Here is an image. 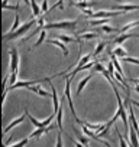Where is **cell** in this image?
I'll list each match as a JSON object with an SVG mask.
<instances>
[{"label": "cell", "instance_id": "obj_1", "mask_svg": "<svg viewBox=\"0 0 139 147\" xmlns=\"http://www.w3.org/2000/svg\"><path fill=\"white\" fill-rule=\"evenodd\" d=\"M35 23H38V19H36V18H35V19H32V20H29V22H26L25 25H22L16 32H13V33H10V35H9V33H5L3 39H5V40H12V39L22 38V36H23V35H25V33H26V32H28L33 25H35Z\"/></svg>", "mask_w": 139, "mask_h": 147}, {"label": "cell", "instance_id": "obj_2", "mask_svg": "<svg viewBox=\"0 0 139 147\" xmlns=\"http://www.w3.org/2000/svg\"><path fill=\"white\" fill-rule=\"evenodd\" d=\"M78 19L76 20H62V22H55V23H46L45 29H76L78 25Z\"/></svg>", "mask_w": 139, "mask_h": 147}, {"label": "cell", "instance_id": "obj_3", "mask_svg": "<svg viewBox=\"0 0 139 147\" xmlns=\"http://www.w3.org/2000/svg\"><path fill=\"white\" fill-rule=\"evenodd\" d=\"M9 53H10L9 72H10V74H16V75H18V69H19V61H20V58H19V53H18V49H16V48H12V49L9 51Z\"/></svg>", "mask_w": 139, "mask_h": 147}, {"label": "cell", "instance_id": "obj_4", "mask_svg": "<svg viewBox=\"0 0 139 147\" xmlns=\"http://www.w3.org/2000/svg\"><path fill=\"white\" fill-rule=\"evenodd\" d=\"M26 117H28V115H26V113H25V114H22L20 117H18V118H16L15 121H12V123H10L7 127H5V130H3V134H7V133H9V131H10L13 127H16V125H19L20 123H23Z\"/></svg>", "mask_w": 139, "mask_h": 147}, {"label": "cell", "instance_id": "obj_5", "mask_svg": "<svg viewBox=\"0 0 139 147\" xmlns=\"http://www.w3.org/2000/svg\"><path fill=\"white\" fill-rule=\"evenodd\" d=\"M93 75H94V72H90L87 77H84V78L78 82V87H77V95H80V94H81V91H83V90H84V87L90 82V80L93 78Z\"/></svg>", "mask_w": 139, "mask_h": 147}, {"label": "cell", "instance_id": "obj_6", "mask_svg": "<svg viewBox=\"0 0 139 147\" xmlns=\"http://www.w3.org/2000/svg\"><path fill=\"white\" fill-rule=\"evenodd\" d=\"M57 39L58 40H61V42H64V43H71V42H78V45H80V53H81V49H83V45H81V42H80V39H74L73 36H68V35H58L57 36Z\"/></svg>", "mask_w": 139, "mask_h": 147}, {"label": "cell", "instance_id": "obj_7", "mask_svg": "<svg viewBox=\"0 0 139 147\" xmlns=\"http://www.w3.org/2000/svg\"><path fill=\"white\" fill-rule=\"evenodd\" d=\"M52 128H55V125L52 124V125H48V127H44V128H38L36 131H33L31 136H29V138H32V137H35V138H39L42 134H45V133H49Z\"/></svg>", "mask_w": 139, "mask_h": 147}, {"label": "cell", "instance_id": "obj_8", "mask_svg": "<svg viewBox=\"0 0 139 147\" xmlns=\"http://www.w3.org/2000/svg\"><path fill=\"white\" fill-rule=\"evenodd\" d=\"M139 6L136 5H114L113 10H122V12H132V10H138Z\"/></svg>", "mask_w": 139, "mask_h": 147}, {"label": "cell", "instance_id": "obj_9", "mask_svg": "<svg viewBox=\"0 0 139 147\" xmlns=\"http://www.w3.org/2000/svg\"><path fill=\"white\" fill-rule=\"evenodd\" d=\"M129 38H138V33H122L120 36H117L114 40H113V43L114 45H120V43H123L126 39H129Z\"/></svg>", "mask_w": 139, "mask_h": 147}, {"label": "cell", "instance_id": "obj_10", "mask_svg": "<svg viewBox=\"0 0 139 147\" xmlns=\"http://www.w3.org/2000/svg\"><path fill=\"white\" fill-rule=\"evenodd\" d=\"M46 42H48V43H51V45L58 46V48L62 51L64 56H67V55H68V51H67V46H65V43H64V42H61V40H55V39H48Z\"/></svg>", "mask_w": 139, "mask_h": 147}, {"label": "cell", "instance_id": "obj_11", "mask_svg": "<svg viewBox=\"0 0 139 147\" xmlns=\"http://www.w3.org/2000/svg\"><path fill=\"white\" fill-rule=\"evenodd\" d=\"M73 130H74V133H76V136H77V140H78V141H80L83 146H86V147H90V138H89V137H84V136H81V134H80V131H78L76 127H74Z\"/></svg>", "mask_w": 139, "mask_h": 147}, {"label": "cell", "instance_id": "obj_12", "mask_svg": "<svg viewBox=\"0 0 139 147\" xmlns=\"http://www.w3.org/2000/svg\"><path fill=\"white\" fill-rule=\"evenodd\" d=\"M49 85H51V92H52V102H54V113H58V110H59V107H58V94H57V90H55V87L49 82Z\"/></svg>", "mask_w": 139, "mask_h": 147}, {"label": "cell", "instance_id": "obj_13", "mask_svg": "<svg viewBox=\"0 0 139 147\" xmlns=\"http://www.w3.org/2000/svg\"><path fill=\"white\" fill-rule=\"evenodd\" d=\"M28 90H29V91H32V92H35V94H39L41 97H49L48 91L42 90V88H41V85H35V87H28Z\"/></svg>", "mask_w": 139, "mask_h": 147}, {"label": "cell", "instance_id": "obj_14", "mask_svg": "<svg viewBox=\"0 0 139 147\" xmlns=\"http://www.w3.org/2000/svg\"><path fill=\"white\" fill-rule=\"evenodd\" d=\"M135 26H139V20H133V22H129V23L123 25L122 29H120V33H127V30L133 29Z\"/></svg>", "mask_w": 139, "mask_h": 147}, {"label": "cell", "instance_id": "obj_15", "mask_svg": "<svg viewBox=\"0 0 139 147\" xmlns=\"http://www.w3.org/2000/svg\"><path fill=\"white\" fill-rule=\"evenodd\" d=\"M31 9H32V15H33L35 18H39V16H41L42 10H41V7L38 6V3L35 2V0H31Z\"/></svg>", "mask_w": 139, "mask_h": 147}, {"label": "cell", "instance_id": "obj_16", "mask_svg": "<svg viewBox=\"0 0 139 147\" xmlns=\"http://www.w3.org/2000/svg\"><path fill=\"white\" fill-rule=\"evenodd\" d=\"M94 5H96V3H93V2H86V0H83V2H77V3H74V6H76V7H78L80 10H81V9H91Z\"/></svg>", "mask_w": 139, "mask_h": 147}, {"label": "cell", "instance_id": "obj_17", "mask_svg": "<svg viewBox=\"0 0 139 147\" xmlns=\"http://www.w3.org/2000/svg\"><path fill=\"white\" fill-rule=\"evenodd\" d=\"M107 22H109V19H107V18H104V19H91V20L89 22V25H90V26H93V28H96V26L107 25Z\"/></svg>", "mask_w": 139, "mask_h": 147}, {"label": "cell", "instance_id": "obj_18", "mask_svg": "<svg viewBox=\"0 0 139 147\" xmlns=\"http://www.w3.org/2000/svg\"><path fill=\"white\" fill-rule=\"evenodd\" d=\"M80 42H81V39H99V35L97 33H94V32H84V33H80ZM81 45H83V42H81Z\"/></svg>", "mask_w": 139, "mask_h": 147}, {"label": "cell", "instance_id": "obj_19", "mask_svg": "<svg viewBox=\"0 0 139 147\" xmlns=\"http://www.w3.org/2000/svg\"><path fill=\"white\" fill-rule=\"evenodd\" d=\"M19 28H20V18H19V15L16 13V15H15V22H13V25H12V28H10V30H9L7 33L10 35V33L16 32V30H18Z\"/></svg>", "mask_w": 139, "mask_h": 147}, {"label": "cell", "instance_id": "obj_20", "mask_svg": "<svg viewBox=\"0 0 139 147\" xmlns=\"http://www.w3.org/2000/svg\"><path fill=\"white\" fill-rule=\"evenodd\" d=\"M106 45H107V42H99V43H97V46H96V49H94V52H93V56H97V55H100V53L104 51Z\"/></svg>", "mask_w": 139, "mask_h": 147}, {"label": "cell", "instance_id": "obj_21", "mask_svg": "<svg viewBox=\"0 0 139 147\" xmlns=\"http://www.w3.org/2000/svg\"><path fill=\"white\" fill-rule=\"evenodd\" d=\"M113 53H114L116 56H119V58H125V56H127V52H126L122 46H116V48L113 49Z\"/></svg>", "mask_w": 139, "mask_h": 147}, {"label": "cell", "instance_id": "obj_22", "mask_svg": "<svg viewBox=\"0 0 139 147\" xmlns=\"http://www.w3.org/2000/svg\"><path fill=\"white\" fill-rule=\"evenodd\" d=\"M57 123H58V128L62 131V104L59 105V110L57 113Z\"/></svg>", "mask_w": 139, "mask_h": 147}, {"label": "cell", "instance_id": "obj_23", "mask_svg": "<svg viewBox=\"0 0 139 147\" xmlns=\"http://www.w3.org/2000/svg\"><path fill=\"white\" fill-rule=\"evenodd\" d=\"M91 56H93V53H87V55H84L83 58H80V61H78V65L80 66H83V65H87L89 62H91L90 59H91Z\"/></svg>", "mask_w": 139, "mask_h": 147}, {"label": "cell", "instance_id": "obj_24", "mask_svg": "<svg viewBox=\"0 0 139 147\" xmlns=\"http://www.w3.org/2000/svg\"><path fill=\"white\" fill-rule=\"evenodd\" d=\"M45 38H46V29H44L42 32H39V39H38V40L35 42L33 48H35V46H39V45H41V43H42V42L45 40Z\"/></svg>", "mask_w": 139, "mask_h": 147}, {"label": "cell", "instance_id": "obj_25", "mask_svg": "<svg viewBox=\"0 0 139 147\" xmlns=\"http://www.w3.org/2000/svg\"><path fill=\"white\" fill-rule=\"evenodd\" d=\"M104 68H103V65L100 63V61H94V66L91 68V72H102Z\"/></svg>", "mask_w": 139, "mask_h": 147}, {"label": "cell", "instance_id": "obj_26", "mask_svg": "<svg viewBox=\"0 0 139 147\" xmlns=\"http://www.w3.org/2000/svg\"><path fill=\"white\" fill-rule=\"evenodd\" d=\"M100 30L104 33H113V32H116V28H110L109 25H103V26H100Z\"/></svg>", "mask_w": 139, "mask_h": 147}, {"label": "cell", "instance_id": "obj_27", "mask_svg": "<svg viewBox=\"0 0 139 147\" xmlns=\"http://www.w3.org/2000/svg\"><path fill=\"white\" fill-rule=\"evenodd\" d=\"M116 134H117V137H119V143H120V147H129L127 144H126V140L123 138V136L119 133V130H117V127H116Z\"/></svg>", "mask_w": 139, "mask_h": 147}, {"label": "cell", "instance_id": "obj_28", "mask_svg": "<svg viewBox=\"0 0 139 147\" xmlns=\"http://www.w3.org/2000/svg\"><path fill=\"white\" fill-rule=\"evenodd\" d=\"M122 61H123V62H130V63L139 65V59H136V58H132V56H125V58H122Z\"/></svg>", "mask_w": 139, "mask_h": 147}, {"label": "cell", "instance_id": "obj_29", "mask_svg": "<svg viewBox=\"0 0 139 147\" xmlns=\"http://www.w3.org/2000/svg\"><path fill=\"white\" fill-rule=\"evenodd\" d=\"M28 141H29V137H26V138H23V140L18 141V143H16V144H13L12 147H25V146L28 144Z\"/></svg>", "mask_w": 139, "mask_h": 147}, {"label": "cell", "instance_id": "obj_30", "mask_svg": "<svg viewBox=\"0 0 139 147\" xmlns=\"http://www.w3.org/2000/svg\"><path fill=\"white\" fill-rule=\"evenodd\" d=\"M41 10H42V13H49V7H48V0H42V5H41Z\"/></svg>", "mask_w": 139, "mask_h": 147}, {"label": "cell", "instance_id": "obj_31", "mask_svg": "<svg viewBox=\"0 0 139 147\" xmlns=\"http://www.w3.org/2000/svg\"><path fill=\"white\" fill-rule=\"evenodd\" d=\"M55 7H59V9H64V0H58L57 2V5H54L51 9H49V12L52 10V9H55Z\"/></svg>", "mask_w": 139, "mask_h": 147}, {"label": "cell", "instance_id": "obj_32", "mask_svg": "<svg viewBox=\"0 0 139 147\" xmlns=\"http://www.w3.org/2000/svg\"><path fill=\"white\" fill-rule=\"evenodd\" d=\"M107 71L110 72V75H113V74L116 72V71H114V65H113V62H109V65H107Z\"/></svg>", "mask_w": 139, "mask_h": 147}, {"label": "cell", "instance_id": "obj_33", "mask_svg": "<svg viewBox=\"0 0 139 147\" xmlns=\"http://www.w3.org/2000/svg\"><path fill=\"white\" fill-rule=\"evenodd\" d=\"M57 147H62V137H61V133H58V136H57Z\"/></svg>", "mask_w": 139, "mask_h": 147}, {"label": "cell", "instance_id": "obj_34", "mask_svg": "<svg viewBox=\"0 0 139 147\" xmlns=\"http://www.w3.org/2000/svg\"><path fill=\"white\" fill-rule=\"evenodd\" d=\"M130 102H132V104H133L135 107H138V108H139V101H133V100L130 98Z\"/></svg>", "mask_w": 139, "mask_h": 147}, {"label": "cell", "instance_id": "obj_35", "mask_svg": "<svg viewBox=\"0 0 139 147\" xmlns=\"http://www.w3.org/2000/svg\"><path fill=\"white\" fill-rule=\"evenodd\" d=\"M129 81H130V82H133V84H138V85H139V80H133V78H129Z\"/></svg>", "mask_w": 139, "mask_h": 147}, {"label": "cell", "instance_id": "obj_36", "mask_svg": "<svg viewBox=\"0 0 139 147\" xmlns=\"http://www.w3.org/2000/svg\"><path fill=\"white\" fill-rule=\"evenodd\" d=\"M135 91H136V92L139 94V85H135Z\"/></svg>", "mask_w": 139, "mask_h": 147}, {"label": "cell", "instance_id": "obj_37", "mask_svg": "<svg viewBox=\"0 0 139 147\" xmlns=\"http://www.w3.org/2000/svg\"><path fill=\"white\" fill-rule=\"evenodd\" d=\"M104 146H106V147H112V146H110V143H107V141L104 143Z\"/></svg>", "mask_w": 139, "mask_h": 147}, {"label": "cell", "instance_id": "obj_38", "mask_svg": "<svg viewBox=\"0 0 139 147\" xmlns=\"http://www.w3.org/2000/svg\"><path fill=\"white\" fill-rule=\"evenodd\" d=\"M78 2H83V0H78Z\"/></svg>", "mask_w": 139, "mask_h": 147}, {"label": "cell", "instance_id": "obj_39", "mask_svg": "<svg viewBox=\"0 0 139 147\" xmlns=\"http://www.w3.org/2000/svg\"><path fill=\"white\" fill-rule=\"evenodd\" d=\"M138 38H139V33H138Z\"/></svg>", "mask_w": 139, "mask_h": 147}]
</instances>
